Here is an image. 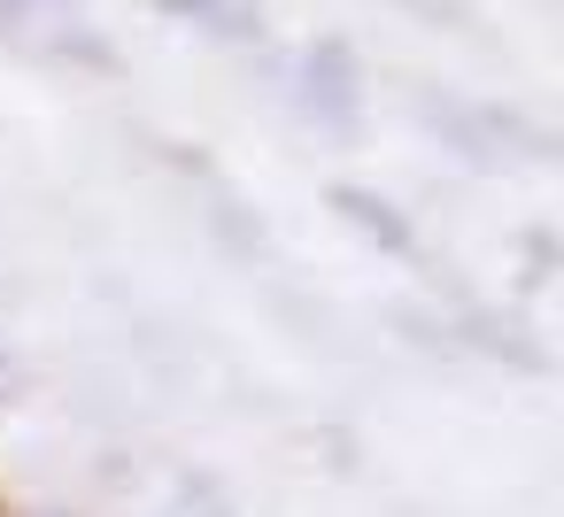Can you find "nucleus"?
I'll return each instance as SVG.
<instances>
[{
	"label": "nucleus",
	"mask_w": 564,
	"mask_h": 517,
	"mask_svg": "<svg viewBox=\"0 0 564 517\" xmlns=\"http://www.w3.org/2000/svg\"><path fill=\"white\" fill-rule=\"evenodd\" d=\"M0 24H9L17 40H32V47H47V55H86V63H101L94 16L78 9V0H0Z\"/></svg>",
	"instance_id": "1"
},
{
	"label": "nucleus",
	"mask_w": 564,
	"mask_h": 517,
	"mask_svg": "<svg viewBox=\"0 0 564 517\" xmlns=\"http://www.w3.org/2000/svg\"><path fill=\"white\" fill-rule=\"evenodd\" d=\"M302 94H310V117H325L333 132L356 124V63L340 40H317L310 63H302Z\"/></svg>",
	"instance_id": "2"
},
{
	"label": "nucleus",
	"mask_w": 564,
	"mask_h": 517,
	"mask_svg": "<svg viewBox=\"0 0 564 517\" xmlns=\"http://www.w3.org/2000/svg\"><path fill=\"white\" fill-rule=\"evenodd\" d=\"M171 9H178V16H202V24H217L225 40H248V32L263 24L256 0H171Z\"/></svg>",
	"instance_id": "3"
},
{
	"label": "nucleus",
	"mask_w": 564,
	"mask_h": 517,
	"mask_svg": "<svg viewBox=\"0 0 564 517\" xmlns=\"http://www.w3.org/2000/svg\"><path fill=\"white\" fill-rule=\"evenodd\" d=\"M402 9H417V16H433V24H456V32H471V24H479L471 0H402Z\"/></svg>",
	"instance_id": "4"
}]
</instances>
